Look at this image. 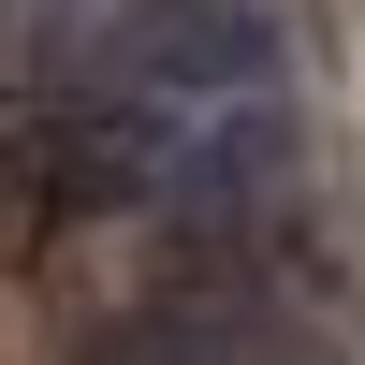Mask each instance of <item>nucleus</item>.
I'll return each instance as SVG.
<instances>
[{
    "label": "nucleus",
    "instance_id": "obj_1",
    "mask_svg": "<svg viewBox=\"0 0 365 365\" xmlns=\"http://www.w3.org/2000/svg\"><path fill=\"white\" fill-rule=\"evenodd\" d=\"M103 88L190 103V117H205V103H249V88H278V15H263V0H132Z\"/></svg>",
    "mask_w": 365,
    "mask_h": 365
}]
</instances>
